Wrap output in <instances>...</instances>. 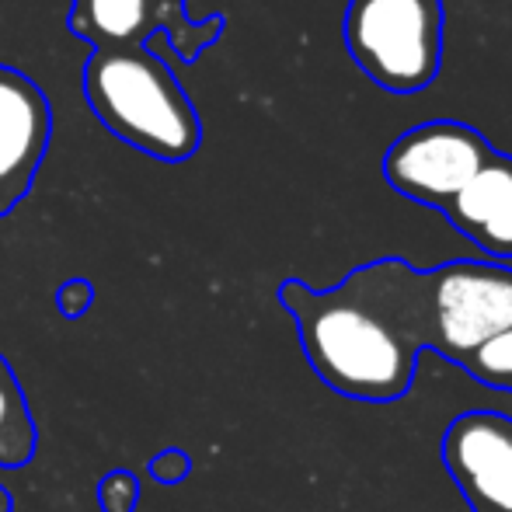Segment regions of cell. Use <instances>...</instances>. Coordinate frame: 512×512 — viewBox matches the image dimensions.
<instances>
[{"label": "cell", "mask_w": 512, "mask_h": 512, "mask_svg": "<svg viewBox=\"0 0 512 512\" xmlns=\"http://www.w3.org/2000/svg\"><path fill=\"white\" fill-rule=\"evenodd\" d=\"M411 279L408 262L380 258L331 290H310L300 279L279 286V304L297 321L300 349L317 380L370 405L405 398L422 352L411 331Z\"/></svg>", "instance_id": "6da1fadb"}, {"label": "cell", "mask_w": 512, "mask_h": 512, "mask_svg": "<svg viewBox=\"0 0 512 512\" xmlns=\"http://www.w3.org/2000/svg\"><path fill=\"white\" fill-rule=\"evenodd\" d=\"M84 95L105 129L157 161H189L203 140L192 98L143 46L95 49L84 63Z\"/></svg>", "instance_id": "7a4b0ae2"}, {"label": "cell", "mask_w": 512, "mask_h": 512, "mask_svg": "<svg viewBox=\"0 0 512 512\" xmlns=\"http://www.w3.org/2000/svg\"><path fill=\"white\" fill-rule=\"evenodd\" d=\"M512 328V269L499 262H446L411 279V331L418 349L464 366L467 356Z\"/></svg>", "instance_id": "3957f363"}, {"label": "cell", "mask_w": 512, "mask_h": 512, "mask_svg": "<svg viewBox=\"0 0 512 512\" xmlns=\"http://www.w3.org/2000/svg\"><path fill=\"white\" fill-rule=\"evenodd\" d=\"M443 28V0H349L342 39L377 88L415 95L439 77Z\"/></svg>", "instance_id": "277c9868"}, {"label": "cell", "mask_w": 512, "mask_h": 512, "mask_svg": "<svg viewBox=\"0 0 512 512\" xmlns=\"http://www.w3.org/2000/svg\"><path fill=\"white\" fill-rule=\"evenodd\" d=\"M495 147L467 122L432 119L391 143L384 178L398 196L443 213L460 189L485 168Z\"/></svg>", "instance_id": "5b68a950"}, {"label": "cell", "mask_w": 512, "mask_h": 512, "mask_svg": "<svg viewBox=\"0 0 512 512\" xmlns=\"http://www.w3.org/2000/svg\"><path fill=\"white\" fill-rule=\"evenodd\" d=\"M443 464L478 512H512V418L467 411L443 432Z\"/></svg>", "instance_id": "8992f818"}, {"label": "cell", "mask_w": 512, "mask_h": 512, "mask_svg": "<svg viewBox=\"0 0 512 512\" xmlns=\"http://www.w3.org/2000/svg\"><path fill=\"white\" fill-rule=\"evenodd\" d=\"M49 102L25 74L0 67V216L11 213L32 189L49 147Z\"/></svg>", "instance_id": "52a82bcc"}, {"label": "cell", "mask_w": 512, "mask_h": 512, "mask_svg": "<svg viewBox=\"0 0 512 512\" xmlns=\"http://www.w3.org/2000/svg\"><path fill=\"white\" fill-rule=\"evenodd\" d=\"M443 216L488 258L512 262V157L495 150Z\"/></svg>", "instance_id": "ba28073f"}, {"label": "cell", "mask_w": 512, "mask_h": 512, "mask_svg": "<svg viewBox=\"0 0 512 512\" xmlns=\"http://www.w3.org/2000/svg\"><path fill=\"white\" fill-rule=\"evenodd\" d=\"M182 0H74L70 28L95 49L143 46L157 25H168V11Z\"/></svg>", "instance_id": "9c48e42d"}, {"label": "cell", "mask_w": 512, "mask_h": 512, "mask_svg": "<svg viewBox=\"0 0 512 512\" xmlns=\"http://www.w3.org/2000/svg\"><path fill=\"white\" fill-rule=\"evenodd\" d=\"M35 450H39V425H35L32 405L14 366L0 352V467L18 471L32 464Z\"/></svg>", "instance_id": "30bf717a"}, {"label": "cell", "mask_w": 512, "mask_h": 512, "mask_svg": "<svg viewBox=\"0 0 512 512\" xmlns=\"http://www.w3.org/2000/svg\"><path fill=\"white\" fill-rule=\"evenodd\" d=\"M464 370L495 391H512V328L485 342L474 356H467Z\"/></svg>", "instance_id": "8fae6325"}, {"label": "cell", "mask_w": 512, "mask_h": 512, "mask_svg": "<svg viewBox=\"0 0 512 512\" xmlns=\"http://www.w3.org/2000/svg\"><path fill=\"white\" fill-rule=\"evenodd\" d=\"M140 502V481L133 471H108L98 481V506L102 512H133Z\"/></svg>", "instance_id": "7c38bea8"}, {"label": "cell", "mask_w": 512, "mask_h": 512, "mask_svg": "<svg viewBox=\"0 0 512 512\" xmlns=\"http://www.w3.org/2000/svg\"><path fill=\"white\" fill-rule=\"evenodd\" d=\"M189 471H192L189 453L178 450V446L161 450L154 460H150V478H154L157 485H182V481L189 478Z\"/></svg>", "instance_id": "4fadbf2b"}, {"label": "cell", "mask_w": 512, "mask_h": 512, "mask_svg": "<svg viewBox=\"0 0 512 512\" xmlns=\"http://www.w3.org/2000/svg\"><path fill=\"white\" fill-rule=\"evenodd\" d=\"M91 304H95V286L88 279H70L56 290V307L67 317H81Z\"/></svg>", "instance_id": "5bb4252c"}, {"label": "cell", "mask_w": 512, "mask_h": 512, "mask_svg": "<svg viewBox=\"0 0 512 512\" xmlns=\"http://www.w3.org/2000/svg\"><path fill=\"white\" fill-rule=\"evenodd\" d=\"M11 509H14L11 492H7V488H0V512H11Z\"/></svg>", "instance_id": "9a60e30c"}]
</instances>
